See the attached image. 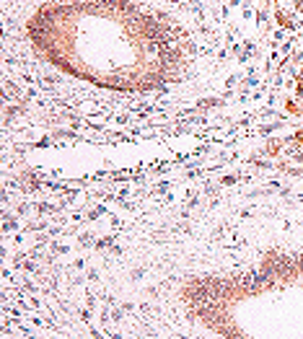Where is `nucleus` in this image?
Wrapping results in <instances>:
<instances>
[{"label":"nucleus","instance_id":"1","mask_svg":"<svg viewBox=\"0 0 303 339\" xmlns=\"http://www.w3.org/2000/svg\"><path fill=\"white\" fill-rule=\"evenodd\" d=\"M275 18H277V24H280V26H285V29H293V18H290L285 11H280V8H277V11H275Z\"/></svg>","mask_w":303,"mask_h":339},{"label":"nucleus","instance_id":"2","mask_svg":"<svg viewBox=\"0 0 303 339\" xmlns=\"http://www.w3.org/2000/svg\"><path fill=\"white\" fill-rule=\"evenodd\" d=\"M285 109H288L290 114H295V117H303V106H300L298 101H293V99H288V101H285Z\"/></svg>","mask_w":303,"mask_h":339},{"label":"nucleus","instance_id":"3","mask_svg":"<svg viewBox=\"0 0 303 339\" xmlns=\"http://www.w3.org/2000/svg\"><path fill=\"white\" fill-rule=\"evenodd\" d=\"M280 148H283V143H280V140H270V143H267V155H277V153H280Z\"/></svg>","mask_w":303,"mask_h":339},{"label":"nucleus","instance_id":"4","mask_svg":"<svg viewBox=\"0 0 303 339\" xmlns=\"http://www.w3.org/2000/svg\"><path fill=\"white\" fill-rule=\"evenodd\" d=\"M290 140H293L295 145H303V130H298V132H295V135H293Z\"/></svg>","mask_w":303,"mask_h":339}]
</instances>
